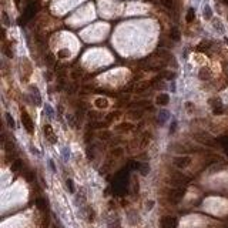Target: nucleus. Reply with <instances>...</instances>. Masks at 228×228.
<instances>
[{
	"mask_svg": "<svg viewBox=\"0 0 228 228\" xmlns=\"http://www.w3.org/2000/svg\"><path fill=\"white\" fill-rule=\"evenodd\" d=\"M50 167H52V170L53 171H56V167H54V163H53L52 160H50Z\"/></svg>",
	"mask_w": 228,
	"mask_h": 228,
	"instance_id": "nucleus-28",
	"label": "nucleus"
},
{
	"mask_svg": "<svg viewBox=\"0 0 228 228\" xmlns=\"http://www.w3.org/2000/svg\"><path fill=\"white\" fill-rule=\"evenodd\" d=\"M123 154H124V151H123V148L121 147H114L113 150H111V153H110V155L114 158V160H116V158H120Z\"/></svg>",
	"mask_w": 228,
	"mask_h": 228,
	"instance_id": "nucleus-15",
	"label": "nucleus"
},
{
	"mask_svg": "<svg viewBox=\"0 0 228 228\" xmlns=\"http://www.w3.org/2000/svg\"><path fill=\"white\" fill-rule=\"evenodd\" d=\"M99 138L101 140H104V141H108V140H111V131H108V130H106V128H103V131H100L99 133Z\"/></svg>",
	"mask_w": 228,
	"mask_h": 228,
	"instance_id": "nucleus-16",
	"label": "nucleus"
},
{
	"mask_svg": "<svg viewBox=\"0 0 228 228\" xmlns=\"http://www.w3.org/2000/svg\"><path fill=\"white\" fill-rule=\"evenodd\" d=\"M36 205H37V208H40V210H44L47 207V201L44 200V198H41V197H37L36 198Z\"/></svg>",
	"mask_w": 228,
	"mask_h": 228,
	"instance_id": "nucleus-20",
	"label": "nucleus"
},
{
	"mask_svg": "<svg viewBox=\"0 0 228 228\" xmlns=\"http://www.w3.org/2000/svg\"><path fill=\"white\" fill-rule=\"evenodd\" d=\"M177 224H178V220L176 217L171 215H164L163 218L160 220V227L161 228H177Z\"/></svg>",
	"mask_w": 228,
	"mask_h": 228,
	"instance_id": "nucleus-3",
	"label": "nucleus"
},
{
	"mask_svg": "<svg viewBox=\"0 0 228 228\" xmlns=\"http://www.w3.org/2000/svg\"><path fill=\"white\" fill-rule=\"evenodd\" d=\"M161 4L167 9H171L173 7V0H161Z\"/></svg>",
	"mask_w": 228,
	"mask_h": 228,
	"instance_id": "nucleus-23",
	"label": "nucleus"
},
{
	"mask_svg": "<svg viewBox=\"0 0 228 228\" xmlns=\"http://www.w3.org/2000/svg\"><path fill=\"white\" fill-rule=\"evenodd\" d=\"M22 123L23 126H24V128L27 130V133H33L34 131V124H33V120H31V117L29 116L26 111H22Z\"/></svg>",
	"mask_w": 228,
	"mask_h": 228,
	"instance_id": "nucleus-5",
	"label": "nucleus"
},
{
	"mask_svg": "<svg viewBox=\"0 0 228 228\" xmlns=\"http://www.w3.org/2000/svg\"><path fill=\"white\" fill-rule=\"evenodd\" d=\"M6 120H7V124H9L10 128H14V120L12 118V116H10L9 113L6 114Z\"/></svg>",
	"mask_w": 228,
	"mask_h": 228,
	"instance_id": "nucleus-22",
	"label": "nucleus"
},
{
	"mask_svg": "<svg viewBox=\"0 0 228 228\" xmlns=\"http://www.w3.org/2000/svg\"><path fill=\"white\" fill-rule=\"evenodd\" d=\"M200 79L201 80H204V81H207V80H210L211 79V71L208 70V68H201L200 70Z\"/></svg>",
	"mask_w": 228,
	"mask_h": 228,
	"instance_id": "nucleus-14",
	"label": "nucleus"
},
{
	"mask_svg": "<svg viewBox=\"0 0 228 228\" xmlns=\"http://www.w3.org/2000/svg\"><path fill=\"white\" fill-rule=\"evenodd\" d=\"M43 131H44L46 138L49 140L52 144H54V143L57 141V137H56V134H54V131H53V128H52V126H50V124H46V126H44Z\"/></svg>",
	"mask_w": 228,
	"mask_h": 228,
	"instance_id": "nucleus-6",
	"label": "nucleus"
},
{
	"mask_svg": "<svg viewBox=\"0 0 228 228\" xmlns=\"http://www.w3.org/2000/svg\"><path fill=\"white\" fill-rule=\"evenodd\" d=\"M117 116H120V111H113V113H110L107 116V117L104 118V121L107 124H110V123H113L114 120H116V118H117Z\"/></svg>",
	"mask_w": 228,
	"mask_h": 228,
	"instance_id": "nucleus-18",
	"label": "nucleus"
},
{
	"mask_svg": "<svg viewBox=\"0 0 228 228\" xmlns=\"http://www.w3.org/2000/svg\"><path fill=\"white\" fill-rule=\"evenodd\" d=\"M158 116H160L161 117V123H164V121L167 120V118H168V116H170V113L167 110H161L160 111V114H158Z\"/></svg>",
	"mask_w": 228,
	"mask_h": 228,
	"instance_id": "nucleus-21",
	"label": "nucleus"
},
{
	"mask_svg": "<svg viewBox=\"0 0 228 228\" xmlns=\"http://www.w3.org/2000/svg\"><path fill=\"white\" fill-rule=\"evenodd\" d=\"M87 116H89V117L91 118V121H99L100 118H101V116H100L99 111H94V110L87 111Z\"/></svg>",
	"mask_w": 228,
	"mask_h": 228,
	"instance_id": "nucleus-19",
	"label": "nucleus"
},
{
	"mask_svg": "<svg viewBox=\"0 0 228 228\" xmlns=\"http://www.w3.org/2000/svg\"><path fill=\"white\" fill-rule=\"evenodd\" d=\"M194 138L197 140L198 143H201V144H205L208 145V147H213V145H215V141L213 140V137H210L207 133L201 131V133H195L194 134Z\"/></svg>",
	"mask_w": 228,
	"mask_h": 228,
	"instance_id": "nucleus-2",
	"label": "nucleus"
},
{
	"mask_svg": "<svg viewBox=\"0 0 228 228\" xmlns=\"http://www.w3.org/2000/svg\"><path fill=\"white\" fill-rule=\"evenodd\" d=\"M116 131L117 133H120V134H123V133H128V131H131L133 130V124L131 123H121V124H118V126H116Z\"/></svg>",
	"mask_w": 228,
	"mask_h": 228,
	"instance_id": "nucleus-10",
	"label": "nucleus"
},
{
	"mask_svg": "<svg viewBox=\"0 0 228 228\" xmlns=\"http://www.w3.org/2000/svg\"><path fill=\"white\" fill-rule=\"evenodd\" d=\"M190 163H191V158L188 155H180V157H176L173 160V164L177 168H185V167L190 166Z\"/></svg>",
	"mask_w": 228,
	"mask_h": 228,
	"instance_id": "nucleus-4",
	"label": "nucleus"
},
{
	"mask_svg": "<svg viewBox=\"0 0 228 228\" xmlns=\"http://www.w3.org/2000/svg\"><path fill=\"white\" fill-rule=\"evenodd\" d=\"M150 171V167L147 166V164H144V166H141V174L143 176H147V173Z\"/></svg>",
	"mask_w": 228,
	"mask_h": 228,
	"instance_id": "nucleus-24",
	"label": "nucleus"
},
{
	"mask_svg": "<svg viewBox=\"0 0 228 228\" xmlns=\"http://www.w3.org/2000/svg\"><path fill=\"white\" fill-rule=\"evenodd\" d=\"M46 111H47V114H49V117L52 118V117H53V110L49 107V106H46Z\"/></svg>",
	"mask_w": 228,
	"mask_h": 228,
	"instance_id": "nucleus-26",
	"label": "nucleus"
},
{
	"mask_svg": "<svg viewBox=\"0 0 228 228\" xmlns=\"http://www.w3.org/2000/svg\"><path fill=\"white\" fill-rule=\"evenodd\" d=\"M94 106H96L97 108H107V106H108V101H107V99H101V97H99V99H96L94 100Z\"/></svg>",
	"mask_w": 228,
	"mask_h": 228,
	"instance_id": "nucleus-13",
	"label": "nucleus"
},
{
	"mask_svg": "<svg viewBox=\"0 0 228 228\" xmlns=\"http://www.w3.org/2000/svg\"><path fill=\"white\" fill-rule=\"evenodd\" d=\"M4 151H6V155L7 157H12V158H14L16 157V145L13 144L12 141H6L4 143ZM14 161V160H13Z\"/></svg>",
	"mask_w": 228,
	"mask_h": 228,
	"instance_id": "nucleus-8",
	"label": "nucleus"
},
{
	"mask_svg": "<svg viewBox=\"0 0 228 228\" xmlns=\"http://www.w3.org/2000/svg\"><path fill=\"white\" fill-rule=\"evenodd\" d=\"M67 188L70 190V193H74V185H73V181H71V180H67Z\"/></svg>",
	"mask_w": 228,
	"mask_h": 228,
	"instance_id": "nucleus-25",
	"label": "nucleus"
},
{
	"mask_svg": "<svg viewBox=\"0 0 228 228\" xmlns=\"http://www.w3.org/2000/svg\"><path fill=\"white\" fill-rule=\"evenodd\" d=\"M168 101H170V97H168V94H160V96H157V99H155V103H157L158 106H166V104H168Z\"/></svg>",
	"mask_w": 228,
	"mask_h": 228,
	"instance_id": "nucleus-12",
	"label": "nucleus"
},
{
	"mask_svg": "<svg viewBox=\"0 0 228 228\" xmlns=\"http://www.w3.org/2000/svg\"><path fill=\"white\" fill-rule=\"evenodd\" d=\"M150 87H151L150 81H141V83H137V86L134 87V93H136V94H141V93L147 91Z\"/></svg>",
	"mask_w": 228,
	"mask_h": 228,
	"instance_id": "nucleus-9",
	"label": "nucleus"
},
{
	"mask_svg": "<svg viewBox=\"0 0 228 228\" xmlns=\"http://www.w3.org/2000/svg\"><path fill=\"white\" fill-rule=\"evenodd\" d=\"M10 168H12L13 173H19V171H23V161L22 160H14L12 161V166H10Z\"/></svg>",
	"mask_w": 228,
	"mask_h": 228,
	"instance_id": "nucleus-11",
	"label": "nucleus"
},
{
	"mask_svg": "<svg viewBox=\"0 0 228 228\" xmlns=\"http://www.w3.org/2000/svg\"><path fill=\"white\" fill-rule=\"evenodd\" d=\"M143 114H144V111H143L141 108H133V110L127 111V117H128L130 120L136 121V120H141Z\"/></svg>",
	"mask_w": 228,
	"mask_h": 228,
	"instance_id": "nucleus-7",
	"label": "nucleus"
},
{
	"mask_svg": "<svg viewBox=\"0 0 228 228\" xmlns=\"http://www.w3.org/2000/svg\"><path fill=\"white\" fill-rule=\"evenodd\" d=\"M184 193L185 190L182 187H173L167 193V200L171 204H178L182 200V197H184Z\"/></svg>",
	"mask_w": 228,
	"mask_h": 228,
	"instance_id": "nucleus-1",
	"label": "nucleus"
},
{
	"mask_svg": "<svg viewBox=\"0 0 228 228\" xmlns=\"http://www.w3.org/2000/svg\"><path fill=\"white\" fill-rule=\"evenodd\" d=\"M153 205H154V201H148V203H147V208H148V210H151V208H153Z\"/></svg>",
	"mask_w": 228,
	"mask_h": 228,
	"instance_id": "nucleus-27",
	"label": "nucleus"
},
{
	"mask_svg": "<svg viewBox=\"0 0 228 228\" xmlns=\"http://www.w3.org/2000/svg\"><path fill=\"white\" fill-rule=\"evenodd\" d=\"M131 106H133V108H141V107H144V106H150V101L145 100V99H143V100H137V101H134Z\"/></svg>",
	"mask_w": 228,
	"mask_h": 228,
	"instance_id": "nucleus-17",
	"label": "nucleus"
}]
</instances>
